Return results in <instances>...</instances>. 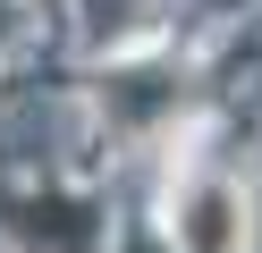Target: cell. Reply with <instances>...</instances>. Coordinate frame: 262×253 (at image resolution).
Wrapping results in <instances>:
<instances>
[{
  "mask_svg": "<svg viewBox=\"0 0 262 253\" xmlns=\"http://www.w3.org/2000/svg\"><path fill=\"white\" fill-rule=\"evenodd\" d=\"M178 245L186 253H237L245 245V194L237 186H203V194L178 211Z\"/></svg>",
  "mask_w": 262,
  "mask_h": 253,
  "instance_id": "cell-1",
  "label": "cell"
}]
</instances>
